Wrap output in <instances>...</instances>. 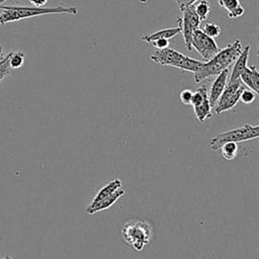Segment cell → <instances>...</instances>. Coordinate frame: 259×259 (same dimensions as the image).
Segmentation results:
<instances>
[{
    "mask_svg": "<svg viewBox=\"0 0 259 259\" xmlns=\"http://www.w3.org/2000/svg\"><path fill=\"white\" fill-rule=\"evenodd\" d=\"M249 69H250V75H251L254 91L256 94H258L259 93V72L255 66H250Z\"/></svg>",
    "mask_w": 259,
    "mask_h": 259,
    "instance_id": "obj_23",
    "label": "cell"
},
{
    "mask_svg": "<svg viewBox=\"0 0 259 259\" xmlns=\"http://www.w3.org/2000/svg\"><path fill=\"white\" fill-rule=\"evenodd\" d=\"M201 30L206 35H208V36H210L212 38L219 36L221 34V31H222L221 27L217 23H214V22H208V23L204 24V26L202 27Z\"/></svg>",
    "mask_w": 259,
    "mask_h": 259,
    "instance_id": "obj_20",
    "label": "cell"
},
{
    "mask_svg": "<svg viewBox=\"0 0 259 259\" xmlns=\"http://www.w3.org/2000/svg\"><path fill=\"white\" fill-rule=\"evenodd\" d=\"M218 2L220 6L227 11L230 19L239 18L245 12L240 0H218Z\"/></svg>",
    "mask_w": 259,
    "mask_h": 259,
    "instance_id": "obj_13",
    "label": "cell"
},
{
    "mask_svg": "<svg viewBox=\"0 0 259 259\" xmlns=\"http://www.w3.org/2000/svg\"><path fill=\"white\" fill-rule=\"evenodd\" d=\"M229 68L223 70L219 75H217V78L214 79V81L211 84L210 90L208 92V101L209 104L211 106V108H213L221 96V94L223 93L228 80H229Z\"/></svg>",
    "mask_w": 259,
    "mask_h": 259,
    "instance_id": "obj_9",
    "label": "cell"
},
{
    "mask_svg": "<svg viewBox=\"0 0 259 259\" xmlns=\"http://www.w3.org/2000/svg\"><path fill=\"white\" fill-rule=\"evenodd\" d=\"M1 61H2V60H0V63H1Z\"/></svg>",
    "mask_w": 259,
    "mask_h": 259,
    "instance_id": "obj_32",
    "label": "cell"
},
{
    "mask_svg": "<svg viewBox=\"0 0 259 259\" xmlns=\"http://www.w3.org/2000/svg\"><path fill=\"white\" fill-rule=\"evenodd\" d=\"M179 32H181V27L178 25L176 27L160 29V30H157L150 34H143L142 39L148 44H151L152 41H154L156 39H161V38L170 39V38L174 37L175 35H177Z\"/></svg>",
    "mask_w": 259,
    "mask_h": 259,
    "instance_id": "obj_12",
    "label": "cell"
},
{
    "mask_svg": "<svg viewBox=\"0 0 259 259\" xmlns=\"http://www.w3.org/2000/svg\"><path fill=\"white\" fill-rule=\"evenodd\" d=\"M191 97H192V91L189 90V89H184V90H182V91L180 92V95H179L180 101H181L183 104H186V105H189V104H190Z\"/></svg>",
    "mask_w": 259,
    "mask_h": 259,
    "instance_id": "obj_25",
    "label": "cell"
},
{
    "mask_svg": "<svg viewBox=\"0 0 259 259\" xmlns=\"http://www.w3.org/2000/svg\"><path fill=\"white\" fill-rule=\"evenodd\" d=\"M240 80H241V82H242L244 85H246L249 89H251V90L254 91V87H253L252 80H251V75H250V69H249L248 66H247V67L244 69V71L241 73V75H240ZM254 92H255V91H254Z\"/></svg>",
    "mask_w": 259,
    "mask_h": 259,
    "instance_id": "obj_22",
    "label": "cell"
},
{
    "mask_svg": "<svg viewBox=\"0 0 259 259\" xmlns=\"http://www.w3.org/2000/svg\"><path fill=\"white\" fill-rule=\"evenodd\" d=\"M151 45L156 49V50H163L169 47V40L165 39V38H161V39H156L154 41L151 42Z\"/></svg>",
    "mask_w": 259,
    "mask_h": 259,
    "instance_id": "obj_26",
    "label": "cell"
},
{
    "mask_svg": "<svg viewBox=\"0 0 259 259\" xmlns=\"http://www.w3.org/2000/svg\"><path fill=\"white\" fill-rule=\"evenodd\" d=\"M0 9L4 11L0 13V24H5L7 22L18 21L21 19L45 15V14H69L77 15L78 8L74 6H63L59 5L57 7H28V6H3L0 5Z\"/></svg>",
    "mask_w": 259,
    "mask_h": 259,
    "instance_id": "obj_2",
    "label": "cell"
},
{
    "mask_svg": "<svg viewBox=\"0 0 259 259\" xmlns=\"http://www.w3.org/2000/svg\"><path fill=\"white\" fill-rule=\"evenodd\" d=\"M242 50L241 40L236 39L234 42L220 50L211 59L202 62L197 71L194 72L195 83H200L207 78L219 75L223 70L228 69L239 57Z\"/></svg>",
    "mask_w": 259,
    "mask_h": 259,
    "instance_id": "obj_1",
    "label": "cell"
},
{
    "mask_svg": "<svg viewBox=\"0 0 259 259\" xmlns=\"http://www.w3.org/2000/svg\"><path fill=\"white\" fill-rule=\"evenodd\" d=\"M184 45L188 51H191V39L193 32L198 29L200 20L194 11V5H191L182 11V16L178 19Z\"/></svg>",
    "mask_w": 259,
    "mask_h": 259,
    "instance_id": "obj_7",
    "label": "cell"
},
{
    "mask_svg": "<svg viewBox=\"0 0 259 259\" xmlns=\"http://www.w3.org/2000/svg\"><path fill=\"white\" fill-rule=\"evenodd\" d=\"M4 58V54H3V50H2V46L0 45V60H2Z\"/></svg>",
    "mask_w": 259,
    "mask_h": 259,
    "instance_id": "obj_29",
    "label": "cell"
},
{
    "mask_svg": "<svg viewBox=\"0 0 259 259\" xmlns=\"http://www.w3.org/2000/svg\"><path fill=\"white\" fill-rule=\"evenodd\" d=\"M4 1H6V0H0V5H1V4H2Z\"/></svg>",
    "mask_w": 259,
    "mask_h": 259,
    "instance_id": "obj_31",
    "label": "cell"
},
{
    "mask_svg": "<svg viewBox=\"0 0 259 259\" xmlns=\"http://www.w3.org/2000/svg\"><path fill=\"white\" fill-rule=\"evenodd\" d=\"M150 60L162 66H169L182 71H188L193 73L196 72L202 64L201 61L185 56L182 53L169 47L163 50H156L150 56Z\"/></svg>",
    "mask_w": 259,
    "mask_h": 259,
    "instance_id": "obj_4",
    "label": "cell"
},
{
    "mask_svg": "<svg viewBox=\"0 0 259 259\" xmlns=\"http://www.w3.org/2000/svg\"><path fill=\"white\" fill-rule=\"evenodd\" d=\"M244 88L245 86L241 82L240 78L231 82L228 81L223 93L221 94L214 106L215 113L220 114L224 111L232 109L240 100V95Z\"/></svg>",
    "mask_w": 259,
    "mask_h": 259,
    "instance_id": "obj_6",
    "label": "cell"
},
{
    "mask_svg": "<svg viewBox=\"0 0 259 259\" xmlns=\"http://www.w3.org/2000/svg\"><path fill=\"white\" fill-rule=\"evenodd\" d=\"M8 63L11 69H18L24 63V54L22 52H10L8 54Z\"/></svg>",
    "mask_w": 259,
    "mask_h": 259,
    "instance_id": "obj_19",
    "label": "cell"
},
{
    "mask_svg": "<svg viewBox=\"0 0 259 259\" xmlns=\"http://www.w3.org/2000/svg\"><path fill=\"white\" fill-rule=\"evenodd\" d=\"M193 110H194V114H195L196 118L201 122L212 116L211 106L209 104L208 99L204 100L203 102H201L200 104H198L196 106H193Z\"/></svg>",
    "mask_w": 259,
    "mask_h": 259,
    "instance_id": "obj_15",
    "label": "cell"
},
{
    "mask_svg": "<svg viewBox=\"0 0 259 259\" xmlns=\"http://www.w3.org/2000/svg\"><path fill=\"white\" fill-rule=\"evenodd\" d=\"M191 49H194L205 61L211 59L221 49L215 40L206 35L201 29H196L193 32L191 39Z\"/></svg>",
    "mask_w": 259,
    "mask_h": 259,
    "instance_id": "obj_8",
    "label": "cell"
},
{
    "mask_svg": "<svg viewBox=\"0 0 259 259\" xmlns=\"http://www.w3.org/2000/svg\"><path fill=\"white\" fill-rule=\"evenodd\" d=\"M255 98H256V93L251 89L244 88L240 95V100L245 104L252 103L255 100Z\"/></svg>",
    "mask_w": 259,
    "mask_h": 259,
    "instance_id": "obj_21",
    "label": "cell"
},
{
    "mask_svg": "<svg viewBox=\"0 0 259 259\" xmlns=\"http://www.w3.org/2000/svg\"><path fill=\"white\" fill-rule=\"evenodd\" d=\"M196 1H198V0H176V4H177L179 10L182 12L187 7L193 5Z\"/></svg>",
    "mask_w": 259,
    "mask_h": 259,
    "instance_id": "obj_27",
    "label": "cell"
},
{
    "mask_svg": "<svg viewBox=\"0 0 259 259\" xmlns=\"http://www.w3.org/2000/svg\"><path fill=\"white\" fill-rule=\"evenodd\" d=\"M29 2L34 7H45V5L48 3V0H29Z\"/></svg>",
    "mask_w": 259,
    "mask_h": 259,
    "instance_id": "obj_28",
    "label": "cell"
},
{
    "mask_svg": "<svg viewBox=\"0 0 259 259\" xmlns=\"http://www.w3.org/2000/svg\"><path fill=\"white\" fill-rule=\"evenodd\" d=\"M206 99H208L207 89H206L205 86H200L195 90V92H192V97H191L190 104L192 106H196V105L200 104L201 102H203Z\"/></svg>",
    "mask_w": 259,
    "mask_h": 259,
    "instance_id": "obj_18",
    "label": "cell"
},
{
    "mask_svg": "<svg viewBox=\"0 0 259 259\" xmlns=\"http://www.w3.org/2000/svg\"><path fill=\"white\" fill-rule=\"evenodd\" d=\"M249 53H250V46H246L245 48H243L241 54L239 55V57L236 59V61L234 62V68L230 74L229 77V82L237 80L240 78L241 73L244 71V69L247 67V62H248V58H249Z\"/></svg>",
    "mask_w": 259,
    "mask_h": 259,
    "instance_id": "obj_11",
    "label": "cell"
},
{
    "mask_svg": "<svg viewBox=\"0 0 259 259\" xmlns=\"http://www.w3.org/2000/svg\"><path fill=\"white\" fill-rule=\"evenodd\" d=\"M259 137V125L245 123L237 128L224 132L212 138L209 142V146L212 151H218L220 148L228 142H244L257 139Z\"/></svg>",
    "mask_w": 259,
    "mask_h": 259,
    "instance_id": "obj_5",
    "label": "cell"
},
{
    "mask_svg": "<svg viewBox=\"0 0 259 259\" xmlns=\"http://www.w3.org/2000/svg\"><path fill=\"white\" fill-rule=\"evenodd\" d=\"M123 241L134 250H143L153 238V227L145 220L127 221L121 228Z\"/></svg>",
    "mask_w": 259,
    "mask_h": 259,
    "instance_id": "obj_3",
    "label": "cell"
},
{
    "mask_svg": "<svg viewBox=\"0 0 259 259\" xmlns=\"http://www.w3.org/2000/svg\"><path fill=\"white\" fill-rule=\"evenodd\" d=\"M121 186H122V183H121V181L119 179H114L112 181H109L105 186H103L97 192V194L94 196V198L92 199V201H91V203L89 205H93V204L99 202L103 198H105V197L109 196L110 194H112L115 190H117Z\"/></svg>",
    "mask_w": 259,
    "mask_h": 259,
    "instance_id": "obj_14",
    "label": "cell"
},
{
    "mask_svg": "<svg viewBox=\"0 0 259 259\" xmlns=\"http://www.w3.org/2000/svg\"><path fill=\"white\" fill-rule=\"evenodd\" d=\"M11 68L8 63V55L5 56L0 63V82L10 73Z\"/></svg>",
    "mask_w": 259,
    "mask_h": 259,
    "instance_id": "obj_24",
    "label": "cell"
},
{
    "mask_svg": "<svg viewBox=\"0 0 259 259\" xmlns=\"http://www.w3.org/2000/svg\"><path fill=\"white\" fill-rule=\"evenodd\" d=\"M124 194V190L120 187L118 188L117 190H115L112 194H110L109 196L103 198L102 200H100L99 202L93 204V205H88L86 208H85V211L89 214H94L98 211H101V210H104L108 207H110L119 197H121L122 195Z\"/></svg>",
    "mask_w": 259,
    "mask_h": 259,
    "instance_id": "obj_10",
    "label": "cell"
},
{
    "mask_svg": "<svg viewBox=\"0 0 259 259\" xmlns=\"http://www.w3.org/2000/svg\"><path fill=\"white\" fill-rule=\"evenodd\" d=\"M221 153H222V156L225 160H228V161H231L233 159H235V157L237 156V153H238V146H237V143H234V142H228L226 144H224L221 148Z\"/></svg>",
    "mask_w": 259,
    "mask_h": 259,
    "instance_id": "obj_16",
    "label": "cell"
},
{
    "mask_svg": "<svg viewBox=\"0 0 259 259\" xmlns=\"http://www.w3.org/2000/svg\"><path fill=\"white\" fill-rule=\"evenodd\" d=\"M2 259H13V258H11V257H9V256H6L5 258H2Z\"/></svg>",
    "mask_w": 259,
    "mask_h": 259,
    "instance_id": "obj_30",
    "label": "cell"
},
{
    "mask_svg": "<svg viewBox=\"0 0 259 259\" xmlns=\"http://www.w3.org/2000/svg\"><path fill=\"white\" fill-rule=\"evenodd\" d=\"M194 11L199 18L200 22L204 21L207 19L209 11H210V6L209 3L206 0H200L195 6H194Z\"/></svg>",
    "mask_w": 259,
    "mask_h": 259,
    "instance_id": "obj_17",
    "label": "cell"
}]
</instances>
